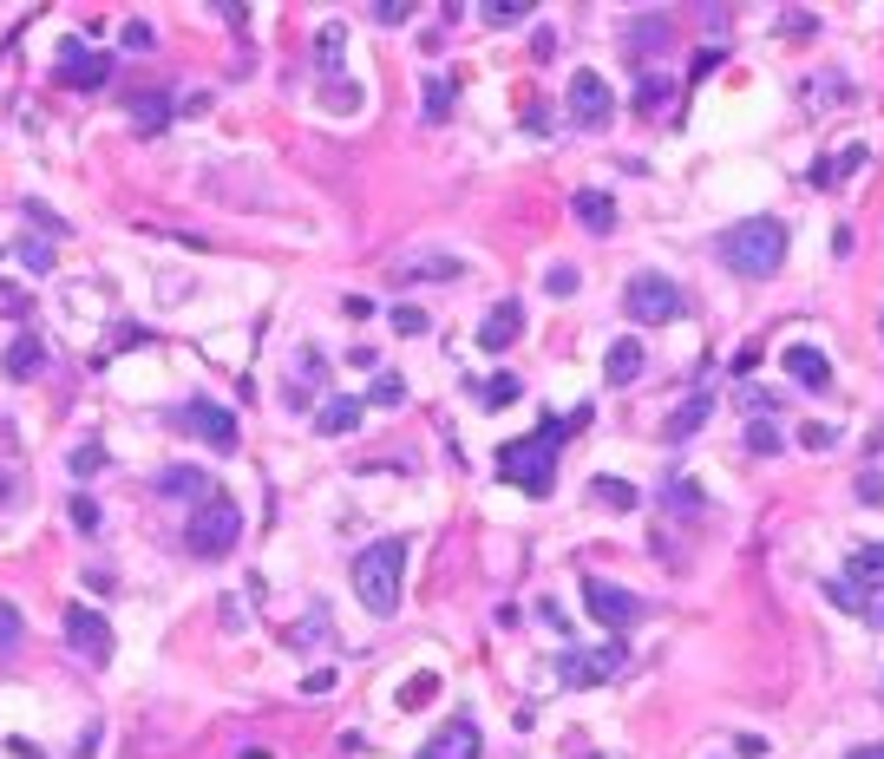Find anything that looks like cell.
<instances>
[{"label":"cell","instance_id":"obj_1","mask_svg":"<svg viewBox=\"0 0 884 759\" xmlns=\"http://www.w3.org/2000/svg\"><path fill=\"white\" fill-rule=\"evenodd\" d=\"M406 550H413L406 537H374V544L354 557V570H347V577H354V596H361V609H367V616H380V622H387V616H400Z\"/></svg>","mask_w":884,"mask_h":759},{"label":"cell","instance_id":"obj_2","mask_svg":"<svg viewBox=\"0 0 884 759\" xmlns=\"http://www.w3.org/2000/svg\"><path fill=\"white\" fill-rule=\"evenodd\" d=\"M570 432V419H544L531 439H511L505 452H498V478H511V485H524V498H551V485H557V439Z\"/></svg>","mask_w":884,"mask_h":759},{"label":"cell","instance_id":"obj_3","mask_svg":"<svg viewBox=\"0 0 884 759\" xmlns=\"http://www.w3.org/2000/svg\"><path fill=\"white\" fill-rule=\"evenodd\" d=\"M721 262L734 269V275H774L780 262H787V223H774V216H741L734 229H721Z\"/></svg>","mask_w":884,"mask_h":759},{"label":"cell","instance_id":"obj_4","mask_svg":"<svg viewBox=\"0 0 884 759\" xmlns=\"http://www.w3.org/2000/svg\"><path fill=\"white\" fill-rule=\"evenodd\" d=\"M190 550L197 557H229L236 544H243V511H236V498L229 491H210L197 511H190Z\"/></svg>","mask_w":884,"mask_h":759},{"label":"cell","instance_id":"obj_5","mask_svg":"<svg viewBox=\"0 0 884 759\" xmlns=\"http://www.w3.org/2000/svg\"><path fill=\"white\" fill-rule=\"evenodd\" d=\"M623 315H629L636 328H669V321L682 315V288H675L669 275L643 269V275H629V282H623Z\"/></svg>","mask_w":884,"mask_h":759},{"label":"cell","instance_id":"obj_6","mask_svg":"<svg viewBox=\"0 0 884 759\" xmlns=\"http://www.w3.org/2000/svg\"><path fill=\"white\" fill-rule=\"evenodd\" d=\"M59 629H66V642H72V655H79V662H92V668H105V662H111V622H105L92 603H66Z\"/></svg>","mask_w":884,"mask_h":759},{"label":"cell","instance_id":"obj_7","mask_svg":"<svg viewBox=\"0 0 884 759\" xmlns=\"http://www.w3.org/2000/svg\"><path fill=\"white\" fill-rule=\"evenodd\" d=\"M584 609H590L603 629H636V622H643V596L623 590V583H603V577H584Z\"/></svg>","mask_w":884,"mask_h":759},{"label":"cell","instance_id":"obj_8","mask_svg":"<svg viewBox=\"0 0 884 759\" xmlns=\"http://www.w3.org/2000/svg\"><path fill=\"white\" fill-rule=\"evenodd\" d=\"M623 662H629V649H623V642L577 649V655H564V662H557V681H564V688H597V681H610Z\"/></svg>","mask_w":884,"mask_h":759},{"label":"cell","instance_id":"obj_9","mask_svg":"<svg viewBox=\"0 0 884 759\" xmlns=\"http://www.w3.org/2000/svg\"><path fill=\"white\" fill-rule=\"evenodd\" d=\"M570 118L590 124V131H603V124L616 118V98H610L603 72H577V79H570Z\"/></svg>","mask_w":884,"mask_h":759},{"label":"cell","instance_id":"obj_10","mask_svg":"<svg viewBox=\"0 0 884 759\" xmlns=\"http://www.w3.org/2000/svg\"><path fill=\"white\" fill-rule=\"evenodd\" d=\"M105 79H111V52H85L79 39H66V46H59V85L92 92V85H105Z\"/></svg>","mask_w":884,"mask_h":759},{"label":"cell","instance_id":"obj_11","mask_svg":"<svg viewBox=\"0 0 884 759\" xmlns=\"http://www.w3.org/2000/svg\"><path fill=\"white\" fill-rule=\"evenodd\" d=\"M524 341V301H498L485 321H479V347L485 354H505V347H518Z\"/></svg>","mask_w":884,"mask_h":759},{"label":"cell","instance_id":"obj_12","mask_svg":"<svg viewBox=\"0 0 884 759\" xmlns=\"http://www.w3.org/2000/svg\"><path fill=\"white\" fill-rule=\"evenodd\" d=\"M787 380H800L806 393H833V360L820 354V347H806V341H787Z\"/></svg>","mask_w":884,"mask_h":759},{"label":"cell","instance_id":"obj_13","mask_svg":"<svg viewBox=\"0 0 884 759\" xmlns=\"http://www.w3.org/2000/svg\"><path fill=\"white\" fill-rule=\"evenodd\" d=\"M479 754H485V740H479V727H472L465 714H459V721H446V727L420 747V759H479Z\"/></svg>","mask_w":884,"mask_h":759},{"label":"cell","instance_id":"obj_14","mask_svg":"<svg viewBox=\"0 0 884 759\" xmlns=\"http://www.w3.org/2000/svg\"><path fill=\"white\" fill-rule=\"evenodd\" d=\"M184 426H197V432L210 439V452H236V419H229V406L190 400V406H184Z\"/></svg>","mask_w":884,"mask_h":759},{"label":"cell","instance_id":"obj_15","mask_svg":"<svg viewBox=\"0 0 884 759\" xmlns=\"http://www.w3.org/2000/svg\"><path fill=\"white\" fill-rule=\"evenodd\" d=\"M151 491H157V498H190V505H203V498H210L216 485H210V478H203L197 465H164V472L151 478Z\"/></svg>","mask_w":884,"mask_h":759},{"label":"cell","instance_id":"obj_16","mask_svg":"<svg viewBox=\"0 0 884 759\" xmlns=\"http://www.w3.org/2000/svg\"><path fill=\"white\" fill-rule=\"evenodd\" d=\"M361 413H367V400H354V393H334V400L315 413V432H321V439H341V432H354V426H361Z\"/></svg>","mask_w":884,"mask_h":759},{"label":"cell","instance_id":"obj_17","mask_svg":"<svg viewBox=\"0 0 884 759\" xmlns=\"http://www.w3.org/2000/svg\"><path fill=\"white\" fill-rule=\"evenodd\" d=\"M570 210H577V223H584L590 236H616V203H610L603 190H577Z\"/></svg>","mask_w":884,"mask_h":759},{"label":"cell","instance_id":"obj_18","mask_svg":"<svg viewBox=\"0 0 884 759\" xmlns=\"http://www.w3.org/2000/svg\"><path fill=\"white\" fill-rule=\"evenodd\" d=\"M708 413H715V400H708V393H688V406H675V413H669V426H662V439H669V446H682V439H695V432L708 426Z\"/></svg>","mask_w":884,"mask_h":759},{"label":"cell","instance_id":"obj_19","mask_svg":"<svg viewBox=\"0 0 884 759\" xmlns=\"http://www.w3.org/2000/svg\"><path fill=\"white\" fill-rule=\"evenodd\" d=\"M846 583H852L859 596L884 590V544H859V550H852V564H846Z\"/></svg>","mask_w":884,"mask_h":759},{"label":"cell","instance_id":"obj_20","mask_svg":"<svg viewBox=\"0 0 884 759\" xmlns=\"http://www.w3.org/2000/svg\"><path fill=\"white\" fill-rule=\"evenodd\" d=\"M636 373H643V341H616L610 360H603V380H610V387H629Z\"/></svg>","mask_w":884,"mask_h":759},{"label":"cell","instance_id":"obj_21","mask_svg":"<svg viewBox=\"0 0 884 759\" xmlns=\"http://www.w3.org/2000/svg\"><path fill=\"white\" fill-rule=\"evenodd\" d=\"M39 367H46V347H39L33 334H20V341L7 347V373H13V380H33Z\"/></svg>","mask_w":884,"mask_h":759},{"label":"cell","instance_id":"obj_22","mask_svg":"<svg viewBox=\"0 0 884 759\" xmlns=\"http://www.w3.org/2000/svg\"><path fill=\"white\" fill-rule=\"evenodd\" d=\"M131 118H138V131H164L170 124V98L164 92H138L131 98Z\"/></svg>","mask_w":884,"mask_h":759},{"label":"cell","instance_id":"obj_23","mask_svg":"<svg viewBox=\"0 0 884 759\" xmlns=\"http://www.w3.org/2000/svg\"><path fill=\"white\" fill-rule=\"evenodd\" d=\"M590 498H597V505H610V511H636V505H643V491H636V485H623V478H590Z\"/></svg>","mask_w":884,"mask_h":759},{"label":"cell","instance_id":"obj_24","mask_svg":"<svg viewBox=\"0 0 884 759\" xmlns=\"http://www.w3.org/2000/svg\"><path fill=\"white\" fill-rule=\"evenodd\" d=\"M472 393H479V406H485V413H505V406H511L524 387H518L511 373H492V380H485V387H472Z\"/></svg>","mask_w":884,"mask_h":759},{"label":"cell","instance_id":"obj_25","mask_svg":"<svg viewBox=\"0 0 884 759\" xmlns=\"http://www.w3.org/2000/svg\"><path fill=\"white\" fill-rule=\"evenodd\" d=\"M747 452H754V459H780V452H787L780 426H774V419H754V426H747Z\"/></svg>","mask_w":884,"mask_h":759},{"label":"cell","instance_id":"obj_26","mask_svg":"<svg viewBox=\"0 0 884 759\" xmlns=\"http://www.w3.org/2000/svg\"><path fill=\"white\" fill-rule=\"evenodd\" d=\"M452 111V79H426V124H446Z\"/></svg>","mask_w":884,"mask_h":759},{"label":"cell","instance_id":"obj_27","mask_svg":"<svg viewBox=\"0 0 884 759\" xmlns=\"http://www.w3.org/2000/svg\"><path fill=\"white\" fill-rule=\"evenodd\" d=\"M859 164H865V151H846L839 164L826 157V164H813V183H820V190H833V177H839V170H859Z\"/></svg>","mask_w":884,"mask_h":759},{"label":"cell","instance_id":"obj_28","mask_svg":"<svg viewBox=\"0 0 884 759\" xmlns=\"http://www.w3.org/2000/svg\"><path fill=\"white\" fill-rule=\"evenodd\" d=\"M367 400H374V406H400V400H406V380H400V373H380V380L367 387Z\"/></svg>","mask_w":884,"mask_h":759},{"label":"cell","instance_id":"obj_29","mask_svg":"<svg viewBox=\"0 0 884 759\" xmlns=\"http://www.w3.org/2000/svg\"><path fill=\"white\" fill-rule=\"evenodd\" d=\"M66 465H72V478H92V472L105 465V446H72V452H66Z\"/></svg>","mask_w":884,"mask_h":759},{"label":"cell","instance_id":"obj_30","mask_svg":"<svg viewBox=\"0 0 884 759\" xmlns=\"http://www.w3.org/2000/svg\"><path fill=\"white\" fill-rule=\"evenodd\" d=\"M662 491H669V505H675V511H702V485H695V478H669Z\"/></svg>","mask_w":884,"mask_h":759},{"label":"cell","instance_id":"obj_31","mask_svg":"<svg viewBox=\"0 0 884 759\" xmlns=\"http://www.w3.org/2000/svg\"><path fill=\"white\" fill-rule=\"evenodd\" d=\"M20 636H26L20 609H13V603H0V655H13V649H20Z\"/></svg>","mask_w":884,"mask_h":759},{"label":"cell","instance_id":"obj_32","mask_svg":"<svg viewBox=\"0 0 884 759\" xmlns=\"http://www.w3.org/2000/svg\"><path fill=\"white\" fill-rule=\"evenodd\" d=\"M151 46H157L151 20H125V52H151Z\"/></svg>","mask_w":884,"mask_h":759},{"label":"cell","instance_id":"obj_33","mask_svg":"<svg viewBox=\"0 0 884 759\" xmlns=\"http://www.w3.org/2000/svg\"><path fill=\"white\" fill-rule=\"evenodd\" d=\"M406 275H459V256H420L406 262Z\"/></svg>","mask_w":884,"mask_h":759},{"label":"cell","instance_id":"obj_34","mask_svg":"<svg viewBox=\"0 0 884 759\" xmlns=\"http://www.w3.org/2000/svg\"><path fill=\"white\" fill-rule=\"evenodd\" d=\"M544 288H551V295H577V288H584V275H577L570 262H557V269L544 275Z\"/></svg>","mask_w":884,"mask_h":759},{"label":"cell","instance_id":"obj_35","mask_svg":"<svg viewBox=\"0 0 884 759\" xmlns=\"http://www.w3.org/2000/svg\"><path fill=\"white\" fill-rule=\"evenodd\" d=\"M393 328H400V334H426L433 321H426V308H413V301H400V308H393Z\"/></svg>","mask_w":884,"mask_h":759},{"label":"cell","instance_id":"obj_36","mask_svg":"<svg viewBox=\"0 0 884 759\" xmlns=\"http://www.w3.org/2000/svg\"><path fill=\"white\" fill-rule=\"evenodd\" d=\"M826 596H833V603H839L846 616H865V596H859V590H852L846 577H839V583H826Z\"/></svg>","mask_w":884,"mask_h":759},{"label":"cell","instance_id":"obj_37","mask_svg":"<svg viewBox=\"0 0 884 759\" xmlns=\"http://www.w3.org/2000/svg\"><path fill=\"white\" fill-rule=\"evenodd\" d=\"M524 13H531V0H492V7H485V20H498V26H505V20H524Z\"/></svg>","mask_w":884,"mask_h":759},{"label":"cell","instance_id":"obj_38","mask_svg":"<svg viewBox=\"0 0 884 759\" xmlns=\"http://www.w3.org/2000/svg\"><path fill=\"white\" fill-rule=\"evenodd\" d=\"M72 524H79V531H85V537H92V531H98V505H92V498H85V491H79V498H72Z\"/></svg>","mask_w":884,"mask_h":759},{"label":"cell","instance_id":"obj_39","mask_svg":"<svg viewBox=\"0 0 884 759\" xmlns=\"http://www.w3.org/2000/svg\"><path fill=\"white\" fill-rule=\"evenodd\" d=\"M406 13H413V7H400V0H380V7H374V13H367V20H374V26H400V20H406Z\"/></svg>","mask_w":884,"mask_h":759},{"label":"cell","instance_id":"obj_40","mask_svg":"<svg viewBox=\"0 0 884 759\" xmlns=\"http://www.w3.org/2000/svg\"><path fill=\"white\" fill-rule=\"evenodd\" d=\"M780 33H793V39H806V33H820V20H813V13H780Z\"/></svg>","mask_w":884,"mask_h":759},{"label":"cell","instance_id":"obj_41","mask_svg":"<svg viewBox=\"0 0 884 759\" xmlns=\"http://www.w3.org/2000/svg\"><path fill=\"white\" fill-rule=\"evenodd\" d=\"M20 262H26V269H52V249H46V242H20Z\"/></svg>","mask_w":884,"mask_h":759},{"label":"cell","instance_id":"obj_42","mask_svg":"<svg viewBox=\"0 0 884 759\" xmlns=\"http://www.w3.org/2000/svg\"><path fill=\"white\" fill-rule=\"evenodd\" d=\"M439 695V681L433 675H420V681H406V708H420V701H433Z\"/></svg>","mask_w":884,"mask_h":759},{"label":"cell","instance_id":"obj_43","mask_svg":"<svg viewBox=\"0 0 884 759\" xmlns=\"http://www.w3.org/2000/svg\"><path fill=\"white\" fill-rule=\"evenodd\" d=\"M26 216H33V223H39V229H52V236H66V223H59V216H52V210H46V203H26Z\"/></svg>","mask_w":884,"mask_h":759},{"label":"cell","instance_id":"obj_44","mask_svg":"<svg viewBox=\"0 0 884 759\" xmlns=\"http://www.w3.org/2000/svg\"><path fill=\"white\" fill-rule=\"evenodd\" d=\"M800 446H813V452H826V446H833V426H800Z\"/></svg>","mask_w":884,"mask_h":759},{"label":"cell","instance_id":"obj_45","mask_svg":"<svg viewBox=\"0 0 884 759\" xmlns=\"http://www.w3.org/2000/svg\"><path fill=\"white\" fill-rule=\"evenodd\" d=\"M859 498H865V505H884V478H879V472H865V478H859Z\"/></svg>","mask_w":884,"mask_h":759},{"label":"cell","instance_id":"obj_46","mask_svg":"<svg viewBox=\"0 0 884 759\" xmlns=\"http://www.w3.org/2000/svg\"><path fill=\"white\" fill-rule=\"evenodd\" d=\"M669 98V79L662 72H649V85H643V105H662Z\"/></svg>","mask_w":884,"mask_h":759},{"label":"cell","instance_id":"obj_47","mask_svg":"<svg viewBox=\"0 0 884 759\" xmlns=\"http://www.w3.org/2000/svg\"><path fill=\"white\" fill-rule=\"evenodd\" d=\"M747 406H754V413H774V406H780V393H767V387H747Z\"/></svg>","mask_w":884,"mask_h":759},{"label":"cell","instance_id":"obj_48","mask_svg":"<svg viewBox=\"0 0 884 759\" xmlns=\"http://www.w3.org/2000/svg\"><path fill=\"white\" fill-rule=\"evenodd\" d=\"M865 622H879V629H884V590H872V596H865Z\"/></svg>","mask_w":884,"mask_h":759},{"label":"cell","instance_id":"obj_49","mask_svg":"<svg viewBox=\"0 0 884 759\" xmlns=\"http://www.w3.org/2000/svg\"><path fill=\"white\" fill-rule=\"evenodd\" d=\"M846 759H884V740H872V747H852Z\"/></svg>","mask_w":884,"mask_h":759}]
</instances>
